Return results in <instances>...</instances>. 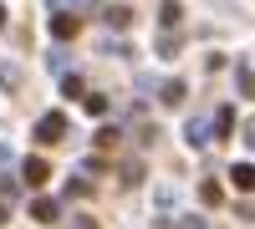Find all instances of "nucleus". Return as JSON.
<instances>
[{
  "label": "nucleus",
  "mask_w": 255,
  "mask_h": 229,
  "mask_svg": "<svg viewBox=\"0 0 255 229\" xmlns=\"http://www.w3.org/2000/svg\"><path fill=\"white\" fill-rule=\"evenodd\" d=\"M46 67H51V76H56V72L67 76V72H72V51H51V56H46Z\"/></svg>",
  "instance_id": "4468645a"
},
{
  "label": "nucleus",
  "mask_w": 255,
  "mask_h": 229,
  "mask_svg": "<svg viewBox=\"0 0 255 229\" xmlns=\"http://www.w3.org/2000/svg\"><path fill=\"white\" fill-rule=\"evenodd\" d=\"M36 224H56L61 219V199H51V194H41V199H31V209H26Z\"/></svg>",
  "instance_id": "f03ea898"
},
{
  "label": "nucleus",
  "mask_w": 255,
  "mask_h": 229,
  "mask_svg": "<svg viewBox=\"0 0 255 229\" xmlns=\"http://www.w3.org/2000/svg\"><path fill=\"white\" fill-rule=\"evenodd\" d=\"M0 26H5V5H0Z\"/></svg>",
  "instance_id": "bb28decb"
},
{
  "label": "nucleus",
  "mask_w": 255,
  "mask_h": 229,
  "mask_svg": "<svg viewBox=\"0 0 255 229\" xmlns=\"http://www.w3.org/2000/svg\"><path fill=\"white\" fill-rule=\"evenodd\" d=\"M67 229H102V224H97L92 214H72V219H67Z\"/></svg>",
  "instance_id": "4be33fe9"
},
{
  "label": "nucleus",
  "mask_w": 255,
  "mask_h": 229,
  "mask_svg": "<svg viewBox=\"0 0 255 229\" xmlns=\"http://www.w3.org/2000/svg\"><path fill=\"white\" fill-rule=\"evenodd\" d=\"M220 199H225V194H220V183H215V178H204V183H199V204H209V209H215Z\"/></svg>",
  "instance_id": "ddd939ff"
},
{
  "label": "nucleus",
  "mask_w": 255,
  "mask_h": 229,
  "mask_svg": "<svg viewBox=\"0 0 255 229\" xmlns=\"http://www.w3.org/2000/svg\"><path fill=\"white\" fill-rule=\"evenodd\" d=\"M235 87H240V97H255V67H240L235 72Z\"/></svg>",
  "instance_id": "f8f14e48"
},
{
  "label": "nucleus",
  "mask_w": 255,
  "mask_h": 229,
  "mask_svg": "<svg viewBox=\"0 0 255 229\" xmlns=\"http://www.w3.org/2000/svg\"><path fill=\"white\" fill-rule=\"evenodd\" d=\"M179 15H184V5H179V0H163V5H158V20H163V31H174V26H179Z\"/></svg>",
  "instance_id": "6e6552de"
},
{
  "label": "nucleus",
  "mask_w": 255,
  "mask_h": 229,
  "mask_svg": "<svg viewBox=\"0 0 255 229\" xmlns=\"http://www.w3.org/2000/svg\"><path fill=\"white\" fill-rule=\"evenodd\" d=\"M235 214H240V219H250V224H255V204H250V199H245V204H240V209H235Z\"/></svg>",
  "instance_id": "393cba45"
},
{
  "label": "nucleus",
  "mask_w": 255,
  "mask_h": 229,
  "mask_svg": "<svg viewBox=\"0 0 255 229\" xmlns=\"http://www.w3.org/2000/svg\"><path fill=\"white\" fill-rule=\"evenodd\" d=\"M209 122H215V138H225L230 128H235V107H215V117H209Z\"/></svg>",
  "instance_id": "9d476101"
},
{
  "label": "nucleus",
  "mask_w": 255,
  "mask_h": 229,
  "mask_svg": "<svg viewBox=\"0 0 255 229\" xmlns=\"http://www.w3.org/2000/svg\"><path fill=\"white\" fill-rule=\"evenodd\" d=\"M230 178H235L240 189L250 194V189H255V163H235V168H230Z\"/></svg>",
  "instance_id": "9b49d317"
},
{
  "label": "nucleus",
  "mask_w": 255,
  "mask_h": 229,
  "mask_svg": "<svg viewBox=\"0 0 255 229\" xmlns=\"http://www.w3.org/2000/svg\"><path fill=\"white\" fill-rule=\"evenodd\" d=\"M153 143H158V128H153V122H143V128H138V148H153Z\"/></svg>",
  "instance_id": "412c9836"
},
{
  "label": "nucleus",
  "mask_w": 255,
  "mask_h": 229,
  "mask_svg": "<svg viewBox=\"0 0 255 229\" xmlns=\"http://www.w3.org/2000/svg\"><path fill=\"white\" fill-rule=\"evenodd\" d=\"M123 183H128V189H133V183H143V163H138V158L123 163Z\"/></svg>",
  "instance_id": "2eb2a0df"
},
{
  "label": "nucleus",
  "mask_w": 255,
  "mask_h": 229,
  "mask_svg": "<svg viewBox=\"0 0 255 229\" xmlns=\"http://www.w3.org/2000/svg\"><path fill=\"white\" fill-rule=\"evenodd\" d=\"M61 92H67V97H87V87H82V76H77V72L61 76Z\"/></svg>",
  "instance_id": "6ab92c4d"
},
{
  "label": "nucleus",
  "mask_w": 255,
  "mask_h": 229,
  "mask_svg": "<svg viewBox=\"0 0 255 229\" xmlns=\"http://www.w3.org/2000/svg\"><path fill=\"white\" fill-rule=\"evenodd\" d=\"M158 56H179V36L174 31H158Z\"/></svg>",
  "instance_id": "a211bd4d"
},
{
  "label": "nucleus",
  "mask_w": 255,
  "mask_h": 229,
  "mask_svg": "<svg viewBox=\"0 0 255 229\" xmlns=\"http://www.w3.org/2000/svg\"><path fill=\"white\" fill-rule=\"evenodd\" d=\"M82 107H87L92 117H102V112H108V97H102V92H87V97H82Z\"/></svg>",
  "instance_id": "dca6fc26"
},
{
  "label": "nucleus",
  "mask_w": 255,
  "mask_h": 229,
  "mask_svg": "<svg viewBox=\"0 0 255 229\" xmlns=\"http://www.w3.org/2000/svg\"><path fill=\"white\" fill-rule=\"evenodd\" d=\"M77 31H82V20H77L72 10H61V15H51V36H56V41H72Z\"/></svg>",
  "instance_id": "423d86ee"
},
{
  "label": "nucleus",
  "mask_w": 255,
  "mask_h": 229,
  "mask_svg": "<svg viewBox=\"0 0 255 229\" xmlns=\"http://www.w3.org/2000/svg\"><path fill=\"white\" fill-rule=\"evenodd\" d=\"M20 173H26V183H46V178H51V163L41 158V153H31L26 163H20Z\"/></svg>",
  "instance_id": "39448f33"
},
{
  "label": "nucleus",
  "mask_w": 255,
  "mask_h": 229,
  "mask_svg": "<svg viewBox=\"0 0 255 229\" xmlns=\"http://www.w3.org/2000/svg\"><path fill=\"white\" fill-rule=\"evenodd\" d=\"M0 224H10V199H0Z\"/></svg>",
  "instance_id": "a878e982"
},
{
  "label": "nucleus",
  "mask_w": 255,
  "mask_h": 229,
  "mask_svg": "<svg viewBox=\"0 0 255 229\" xmlns=\"http://www.w3.org/2000/svg\"><path fill=\"white\" fill-rule=\"evenodd\" d=\"M67 133H72L67 112H41V117H36V143H41V148H56V143H67Z\"/></svg>",
  "instance_id": "f257e3e1"
},
{
  "label": "nucleus",
  "mask_w": 255,
  "mask_h": 229,
  "mask_svg": "<svg viewBox=\"0 0 255 229\" xmlns=\"http://www.w3.org/2000/svg\"><path fill=\"white\" fill-rule=\"evenodd\" d=\"M209 143H215V122L194 117V122H189V148H209Z\"/></svg>",
  "instance_id": "7ed1b4c3"
},
{
  "label": "nucleus",
  "mask_w": 255,
  "mask_h": 229,
  "mask_svg": "<svg viewBox=\"0 0 255 229\" xmlns=\"http://www.w3.org/2000/svg\"><path fill=\"white\" fill-rule=\"evenodd\" d=\"M240 133H245V143L255 148V117H245V122H240Z\"/></svg>",
  "instance_id": "b1692460"
},
{
  "label": "nucleus",
  "mask_w": 255,
  "mask_h": 229,
  "mask_svg": "<svg viewBox=\"0 0 255 229\" xmlns=\"http://www.w3.org/2000/svg\"><path fill=\"white\" fill-rule=\"evenodd\" d=\"M102 26H108V31H128V26H133V10H128V5H108V10H102Z\"/></svg>",
  "instance_id": "0eeeda50"
},
{
  "label": "nucleus",
  "mask_w": 255,
  "mask_h": 229,
  "mask_svg": "<svg viewBox=\"0 0 255 229\" xmlns=\"http://www.w3.org/2000/svg\"><path fill=\"white\" fill-rule=\"evenodd\" d=\"M0 92H20V67L0 61Z\"/></svg>",
  "instance_id": "1a4fd4ad"
},
{
  "label": "nucleus",
  "mask_w": 255,
  "mask_h": 229,
  "mask_svg": "<svg viewBox=\"0 0 255 229\" xmlns=\"http://www.w3.org/2000/svg\"><path fill=\"white\" fill-rule=\"evenodd\" d=\"M184 97H189V87H184V76H174V81H158V102H163V107H179Z\"/></svg>",
  "instance_id": "20e7f679"
},
{
  "label": "nucleus",
  "mask_w": 255,
  "mask_h": 229,
  "mask_svg": "<svg viewBox=\"0 0 255 229\" xmlns=\"http://www.w3.org/2000/svg\"><path fill=\"white\" fill-rule=\"evenodd\" d=\"M67 194H77V199H87V194H92V173H77V178L67 183Z\"/></svg>",
  "instance_id": "f3484780"
},
{
  "label": "nucleus",
  "mask_w": 255,
  "mask_h": 229,
  "mask_svg": "<svg viewBox=\"0 0 255 229\" xmlns=\"http://www.w3.org/2000/svg\"><path fill=\"white\" fill-rule=\"evenodd\" d=\"M174 229H209V224H204L199 214H189V219H174Z\"/></svg>",
  "instance_id": "5701e85b"
},
{
  "label": "nucleus",
  "mask_w": 255,
  "mask_h": 229,
  "mask_svg": "<svg viewBox=\"0 0 255 229\" xmlns=\"http://www.w3.org/2000/svg\"><path fill=\"white\" fill-rule=\"evenodd\" d=\"M153 199H158V209H174V199H179V194H174V183H158Z\"/></svg>",
  "instance_id": "aec40b11"
}]
</instances>
